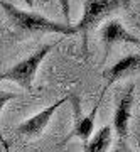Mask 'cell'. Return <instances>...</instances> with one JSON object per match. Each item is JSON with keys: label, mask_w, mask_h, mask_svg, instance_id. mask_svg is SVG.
<instances>
[{"label": "cell", "mask_w": 140, "mask_h": 152, "mask_svg": "<svg viewBox=\"0 0 140 152\" xmlns=\"http://www.w3.org/2000/svg\"><path fill=\"white\" fill-rule=\"evenodd\" d=\"M0 7L5 12V15L10 19L12 26L20 32H26V34L44 32V34H61V36H74V34H78V29L73 24L51 20L47 17L37 14V12L19 9L14 4L5 2V0H0Z\"/></svg>", "instance_id": "cell-1"}, {"label": "cell", "mask_w": 140, "mask_h": 152, "mask_svg": "<svg viewBox=\"0 0 140 152\" xmlns=\"http://www.w3.org/2000/svg\"><path fill=\"white\" fill-rule=\"evenodd\" d=\"M132 0H85L83 15L76 24L78 34L83 37V51L88 53V36L95 29L113 15L115 12L128 9Z\"/></svg>", "instance_id": "cell-2"}, {"label": "cell", "mask_w": 140, "mask_h": 152, "mask_svg": "<svg viewBox=\"0 0 140 152\" xmlns=\"http://www.w3.org/2000/svg\"><path fill=\"white\" fill-rule=\"evenodd\" d=\"M56 46H58V41L51 44H44L42 48L34 51L26 59L19 61L14 66H10L9 69H5L4 73H0V81H12L19 85L20 88H24L26 91H31L34 85V78L37 75V69L41 68L42 61L47 58V54Z\"/></svg>", "instance_id": "cell-3"}, {"label": "cell", "mask_w": 140, "mask_h": 152, "mask_svg": "<svg viewBox=\"0 0 140 152\" xmlns=\"http://www.w3.org/2000/svg\"><path fill=\"white\" fill-rule=\"evenodd\" d=\"M69 95H71L69 102H71V105H73V117H74V125H73L71 132L68 134V137H66L63 142H61L59 145H64V144H68V142H69L71 139H74V137H78V139H79L83 144L90 140V139H91V135H93V130H95V118H96V113H98V107H100V103H101V100H98V103L93 107L91 112H90L88 115H83L79 96H78L76 93H69Z\"/></svg>", "instance_id": "cell-4"}, {"label": "cell", "mask_w": 140, "mask_h": 152, "mask_svg": "<svg viewBox=\"0 0 140 152\" xmlns=\"http://www.w3.org/2000/svg\"><path fill=\"white\" fill-rule=\"evenodd\" d=\"M100 41L103 44V53H105V59L108 58L110 49L115 44H133L140 46V39L132 34L128 29L123 26V22L120 19H106L100 26Z\"/></svg>", "instance_id": "cell-5"}, {"label": "cell", "mask_w": 140, "mask_h": 152, "mask_svg": "<svg viewBox=\"0 0 140 152\" xmlns=\"http://www.w3.org/2000/svg\"><path fill=\"white\" fill-rule=\"evenodd\" d=\"M133 93H135V85L130 83L128 86L123 90V93L120 95V98H117L112 127H113V130L120 142H127V139H128L132 107H133Z\"/></svg>", "instance_id": "cell-6"}, {"label": "cell", "mask_w": 140, "mask_h": 152, "mask_svg": "<svg viewBox=\"0 0 140 152\" xmlns=\"http://www.w3.org/2000/svg\"><path fill=\"white\" fill-rule=\"evenodd\" d=\"M69 98H71V95L61 98L56 103L49 105V107L42 108L41 112H37L36 115H32L31 118L24 120V122L17 127V134L22 135V137H27V139H39V137L42 135V132L46 130V127L49 125L51 118L54 117V113L58 112V108H59L61 105H64L66 102H69Z\"/></svg>", "instance_id": "cell-7"}, {"label": "cell", "mask_w": 140, "mask_h": 152, "mask_svg": "<svg viewBox=\"0 0 140 152\" xmlns=\"http://www.w3.org/2000/svg\"><path fill=\"white\" fill-rule=\"evenodd\" d=\"M135 73H140V54L132 53V54L123 56L122 59H118L117 63H113L112 66H108L106 69L103 71V80H106L105 90L110 88L112 85H115L117 81L123 80L127 76H132ZM103 90V93H105Z\"/></svg>", "instance_id": "cell-8"}, {"label": "cell", "mask_w": 140, "mask_h": 152, "mask_svg": "<svg viewBox=\"0 0 140 152\" xmlns=\"http://www.w3.org/2000/svg\"><path fill=\"white\" fill-rule=\"evenodd\" d=\"M112 140H113V127L105 125L96 134H93L90 140L83 144V149L85 152H108Z\"/></svg>", "instance_id": "cell-9"}, {"label": "cell", "mask_w": 140, "mask_h": 152, "mask_svg": "<svg viewBox=\"0 0 140 152\" xmlns=\"http://www.w3.org/2000/svg\"><path fill=\"white\" fill-rule=\"evenodd\" d=\"M15 98H19V93L2 91V90H0V113H2V110H4V107H5L7 103H9V102H12V100H15ZM0 140H2V144H4V145H7L5 139H4V135H2V130H0Z\"/></svg>", "instance_id": "cell-10"}, {"label": "cell", "mask_w": 140, "mask_h": 152, "mask_svg": "<svg viewBox=\"0 0 140 152\" xmlns=\"http://www.w3.org/2000/svg\"><path fill=\"white\" fill-rule=\"evenodd\" d=\"M58 2H59V7H61V10H63L64 20L68 22V24H71V22H69V17H71V2H69V0H58Z\"/></svg>", "instance_id": "cell-11"}, {"label": "cell", "mask_w": 140, "mask_h": 152, "mask_svg": "<svg viewBox=\"0 0 140 152\" xmlns=\"http://www.w3.org/2000/svg\"><path fill=\"white\" fill-rule=\"evenodd\" d=\"M112 152H133V151H132V149H128L125 142H120V140H118V145L115 147Z\"/></svg>", "instance_id": "cell-12"}, {"label": "cell", "mask_w": 140, "mask_h": 152, "mask_svg": "<svg viewBox=\"0 0 140 152\" xmlns=\"http://www.w3.org/2000/svg\"><path fill=\"white\" fill-rule=\"evenodd\" d=\"M27 7H34V0H24Z\"/></svg>", "instance_id": "cell-13"}]
</instances>
